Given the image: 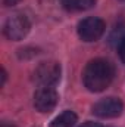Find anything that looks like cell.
<instances>
[{
    "label": "cell",
    "instance_id": "cell-8",
    "mask_svg": "<svg viewBox=\"0 0 125 127\" xmlns=\"http://www.w3.org/2000/svg\"><path fill=\"white\" fill-rule=\"evenodd\" d=\"M75 123H77V114L72 111H63L61 115H58L50 123V127H72Z\"/></svg>",
    "mask_w": 125,
    "mask_h": 127
},
{
    "label": "cell",
    "instance_id": "cell-2",
    "mask_svg": "<svg viewBox=\"0 0 125 127\" xmlns=\"http://www.w3.org/2000/svg\"><path fill=\"white\" fill-rule=\"evenodd\" d=\"M61 80V65L55 61L41 62L34 71V81L41 87H52Z\"/></svg>",
    "mask_w": 125,
    "mask_h": 127
},
{
    "label": "cell",
    "instance_id": "cell-11",
    "mask_svg": "<svg viewBox=\"0 0 125 127\" xmlns=\"http://www.w3.org/2000/svg\"><path fill=\"white\" fill-rule=\"evenodd\" d=\"M80 127H103V126H100L99 123H93V121H87V123L81 124Z\"/></svg>",
    "mask_w": 125,
    "mask_h": 127
},
{
    "label": "cell",
    "instance_id": "cell-3",
    "mask_svg": "<svg viewBox=\"0 0 125 127\" xmlns=\"http://www.w3.org/2000/svg\"><path fill=\"white\" fill-rule=\"evenodd\" d=\"M30 28H31V24H30L28 18L25 15L16 13V15H12L6 21V24L3 27V32L9 40L18 41V40H22L30 32Z\"/></svg>",
    "mask_w": 125,
    "mask_h": 127
},
{
    "label": "cell",
    "instance_id": "cell-14",
    "mask_svg": "<svg viewBox=\"0 0 125 127\" xmlns=\"http://www.w3.org/2000/svg\"><path fill=\"white\" fill-rule=\"evenodd\" d=\"M121 1H122V3H125V0H121Z\"/></svg>",
    "mask_w": 125,
    "mask_h": 127
},
{
    "label": "cell",
    "instance_id": "cell-12",
    "mask_svg": "<svg viewBox=\"0 0 125 127\" xmlns=\"http://www.w3.org/2000/svg\"><path fill=\"white\" fill-rule=\"evenodd\" d=\"M21 0H3V3L6 4V6H15V4H18Z\"/></svg>",
    "mask_w": 125,
    "mask_h": 127
},
{
    "label": "cell",
    "instance_id": "cell-9",
    "mask_svg": "<svg viewBox=\"0 0 125 127\" xmlns=\"http://www.w3.org/2000/svg\"><path fill=\"white\" fill-rule=\"evenodd\" d=\"M124 40H125V25H119L112 31L110 37H109V41H110V44L118 47Z\"/></svg>",
    "mask_w": 125,
    "mask_h": 127
},
{
    "label": "cell",
    "instance_id": "cell-5",
    "mask_svg": "<svg viewBox=\"0 0 125 127\" xmlns=\"http://www.w3.org/2000/svg\"><path fill=\"white\" fill-rule=\"evenodd\" d=\"M124 103L118 97H106L94 103L93 114L100 118H116L122 114Z\"/></svg>",
    "mask_w": 125,
    "mask_h": 127
},
{
    "label": "cell",
    "instance_id": "cell-10",
    "mask_svg": "<svg viewBox=\"0 0 125 127\" xmlns=\"http://www.w3.org/2000/svg\"><path fill=\"white\" fill-rule=\"evenodd\" d=\"M118 52H119V56H121V61L125 64V40L118 46Z\"/></svg>",
    "mask_w": 125,
    "mask_h": 127
},
{
    "label": "cell",
    "instance_id": "cell-7",
    "mask_svg": "<svg viewBox=\"0 0 125 127\" xmlns=\"http://www.w3.org/2000/svg\"><path fill=\"white\" fill-rule=\"evenodd\" d=\"M62 4L69 12H83L91 9L96 4V0H62Z\"/></svg>",
    "mask_w": 125,
    "mask_h": 127
},
{
    "label": "cell",
    "instance_id": "cell-1",
    "mask_svg": "<svg viewBox=\"0 0 125 127\" xmlns=\"http://www.w3.org/2000/svg\"><path fill=\"white\" fill-rule=\"evenodd\" d=\"M115 77V66L106 59H93L83 72L84 86L90 92H102L109 87Z\"/></svg>",
    "mask_w": 125,
    "mask_h": 127
},
{
    "label": "cell",
    "instance_id": "cell-4",
    "mask_svg": "<svg viewBox=\"0 0 125 127\" xmlns=\"http://www.w3.org/2000/svg\"><path fill=\"white\" fill-rule=\"evenodd\" d=\"M104 30H106L104 21L100 19V18H96V16L85 18L78 24V35H80V38L84 40V41H88V43L99 40L103 35Z\"/></svg>",
    "mask_w": 125,
    "mask_h": 127
},
{
    "label": "cell",
    "instance_id": "cell-6",
    "mask_svg": "<svg viewBox=\"0 0 125 127\" xmlns=\"http://www.w3.org/2000/svg\"><path fill=\"white\" fill-rule=\"evenodd\" d=\"M59 96L53 87H41L34 95V106L40 112H50L55 109Z\"/></svg>",
    "mask_w": 125,
    "mask_h": 127
},
{
    "label": "cell",
    "instance_id": "cell-13",
    "mask_svg": "<svg viewBox=\"0 0 125 127\" xmlns=\"http://www.w3.org/2000/svg\"><path fill=\"white\" fill-rule=\"evenodd\" d=\"M0 127H15V126H13V124H9V123H1Z\"/></svg>",
    "mask_w": 125,
    "mask_h": 127
}]
</instances>
